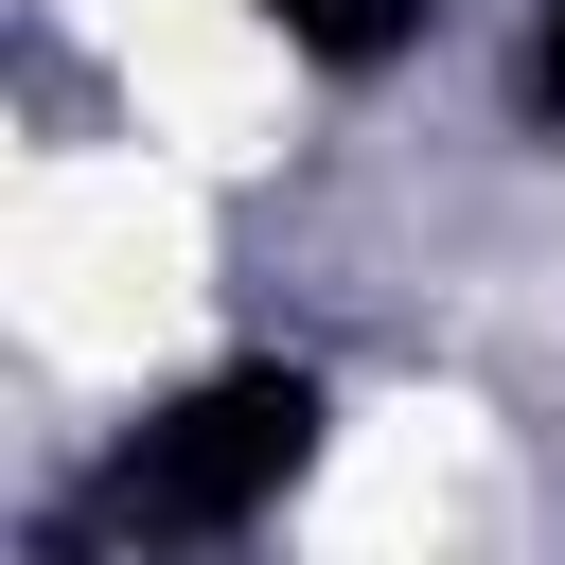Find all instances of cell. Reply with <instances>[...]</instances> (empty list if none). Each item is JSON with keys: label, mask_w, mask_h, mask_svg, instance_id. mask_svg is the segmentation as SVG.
Listing matches in <instances>:
<instances>
[{"label": "cell", "mask_w": 565, "mask_h": 565, "mask_svg": "<svg viewBox=\"0 0 565 565\" xmlns=\"http://www.w3.org/2000/svg\"><path fill=\"white\" fill-rule=\"evenodd\" d=\"M494 124H512L530 159H565V0H512V35H494Z\"/></svg>", "instance_id": "obj_3"}, {"label": "cell", "mask_w": 565, "mask_h": 565, "mask_svg": "<svg viewBox=\"0 0 565 565\" xmlns=\"http://www.w3.org/2000/svg\"><path fill=\"white\" fill-rule=\"evenodd\" d=\"M265 18V53L300 71V88H388V71H424V35H441V0H247Z\"/></svg>", "instance_id": "obj_2"}, {"label": "cell", "mask_w": 565, "mask_h": 565, "mask_svg": "<svg viewBox=\"0 0 565 565\" xmlns=\"http://www.w3.org/2000/svg\"><path fill=\"white\" fill-rule=\"evenodd\" d=\"M335 441H353V388H335L318 353L247 335V353L159 371V388L88 441L71 530H88L106 565H230V547H265V530L335 477Z\"/></svg>", "instance_id": "obj_1"}]
</instances>
